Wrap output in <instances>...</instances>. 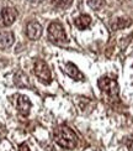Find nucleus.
I'll return each instance as SVG.
<instances>
[{
  "instance_id": "obj_1",
  "label": "nucleus",
  "mask_w": 133,
  "mask_h": 151,
  "mask_svg": "<svg viewBox=\"0 0 133 151\" xmlns=\"http://www.w3.org/2000/svg\"><path fill=\"white\" fill-rule=\"evenodd\" d=\"M53 137L54 141L64 149H74L78 142V136L67 125H60V127L57 128L54 130Z\"/></svg>"
},
{
  "instance_id": "obj_2",
  "label": "nucleus",
  "mask_w": 133,
  "mask_h": 151,
  "mask_svg": "<svg viewBox=\"0 0 133 151\" xmlns=\"http://www.w3.org/2000/svg\"><path fill=\"white\" fill-rule=\"evenodd\" d=\"M33 70H35L36 77L38 78L43 84H49L50 83V81H52V74H50V70H49L48 65L44 61L37 60L35 62Z\"/></svg>"
},
{
  "instance_id": "obj_3",
  "label": "nucleus",
  "mask_w": 133,
  "mask_h": 151,
  "mask_svg": "<svg viewBox=\"0 0 133 151\" xmlns=\"http://www.w3.org/2000/svg\"><path fill=\"white\" fill-rule=\"evenodd\" d=\"M99 88L104 93H106L110 98L115 99L118 96V84L115 79L110 77H102L99 79Z\"/></svg>"
},
{
  "instance_id": "obj_4",
  "label": "nucleus",
  "mask_w": 133,
  "mask_h": 151,
  "mask_svg": "<svg viewBox=\"0 0 133 151\" xmlns=\"http://www.w3.org/2000/svg\"><path fill=\"white\" fill-rule=\"evenodd\" d=\"M48 37L50 41L55 43L67 42V36L64 32V29L59 22H52L48 26Z\"/></svg>"
},
{
  "instance_id": "obj_5",
  "label": "nucleus",
  "mask_w": 133,
  "mask_h": 151,
  "mask_svg": "<svg viewBox=\"0 0 133 151\" xmlns=\"http://www.w3.org/2000/svg\"><path fill=\"white\" fill-rule=\"evenodd\" d=\"M17 17V11L12 8H5L3 9L1 14H0V26L8 27L10 25L15 22Z\"/></svg>"
},
{
  "instance_id": "obj_6",
  "label": "nucleus",
  "mask_w": 133,
  "mask_h": 151,
  "mask_svg": "<svg viewBox=\"0 0 133 151\" xmlns=\"http://www.w3.org/2000/svg\"><path fill=\"white\" fill-rule=\"evenodd\" d=\"M26 34L30 40H38L42 36V26L37 21H30L26 27Z\"/></svg>"
},
{
  "instance_id": "obj_7",
  "label": "nucleus",
  "mask_w": 133,
  "mask_h": 151,
  "mask_svg": "<svg viewBox=\"0 0 133 151\" xmlns=\"http://www.w3.org/2000/svg\"><path fill=\"white\" fill-rule=\"evenodd\" d=\"M17 102H16V106H17V110L20 111V114L22 115H28L30 109H31V102L30 99L26 96H18L17 97Z\"/></svg>"
},
{
  "instance_id": "obj_8",
  "label": "nucleus",
  "mask_w": 133,
  "mask_h": 151,
  "mask_svg": "<svg viewBox=\"0 0 133 151\" xmlns=\"http://www.w3.org/2000/svg\"><path fill=\"white\" fill-rule=\"evenodd\" d=\"M15 36L11 31H4L0 34V50H6L14 45Z\"/></svg>"
},
{
  "instance_id": "obj_9",
  "label": "nucleus",
  "mask_w": 133,
  "mask_h": 151,
  "mask_svg": "<svg viewBox=\"0 0 133 151\" xmlns=\"http://www.w3.org/2000/svg\"><path fill=\"white\" fill-rule=\"evenodd\" d=\"M64 72H65L70 78H73V79H75V81H84V74L78 70L77 66L73 65V63H70V62H68V63L65 65Z\"/></svg>"
},
{
  "instance_id": "obj_10",
  "label": "nucleus",
  "mask_w": 133,
  "mask_h": 151,
  "mask_svg": "<svg viewBox=\"0 0 133 151\" xmlns=\"http://www.w3.org/2000/svg\"><path fill=\"white\" fill-rule=\"evenodd\" d=\"M74 24H75V26H77L79 30H85V29H87L89 26H90L91 17L89 15L83 14V15H80V16H78L77 19H75Z\"/></svg>"
},
{
  "instance_id": "obj_11",
  "label": "nucleus",
  "mask_w": 133,
  "mask_h": 151,
  "mask_svg": "<svg viewBox=\"0 0 133 151\" xmlns=\"http://www.w3.org/2000/svg\"><path fill=\"white\" fill-rule=\"evenodd\" d=\"M87 5L94 10H97L102 6V0H87Z\"/></svg>"
},
{
  "instance_id": "obj_12",
  "label": "nucleus",
  "mask_w": 133,
  "mask_h": 151,
  "mask_svg": "<svg viewBox=\"0 0 133 151\" xmlns=\"http://www.w3.org/2000/svg\"><path fill=\"white\" fill-rule=\"evenodd\" d=\"M72 3H73V0H58L57 1V6L59 9H67L72 5Z\"/></svg>"
},
{
  "instance_id": "obj_13",
  "label": "nucleus",
  "mask_w": 133,
  "mask_h": 151,
  "mask_svg": "<svg viewBox=\"0 0 133 151\" xmlns=\"http://www.w3.org/2000/svg\"><path fill=\"white\" fill-rule=\"evenodd\" d=\"M124 19H118L117 20V24L113 25V29H123V27H127L128 25H131V21H124Z\"/></svg>"
},
{
  "instance_id": "obj_14",
  "label": "nucleus",
  "mask_w": 133,
  "mask_h": 151,
  "mask_svg": "<svg viewBox=\"0 0 133 151\" xmlns=\"http://www.w3.org/2000/svg\"><path fill=\"white\" fill-rule=\"evenodd\" d=\"M126 145L128 147V151H133V136L128 137L127 141H126Z\"/></svg>"
},
{
  "instance_id": "obj_15",
  "label": "nucleus",
  "mask_w": 133,
  "mask_h": 151,
  "mask_svg": "<svg viewBox=\"0 0 133 151\" xmlns=\"http://www.w3.org/2000/svg\"><path fill=\"white\" fill-rule=\"evenodd\" d=\"M18 151H30V149L26 144H21L20 147H18Z\"/></svg>"
}]
</instances>
